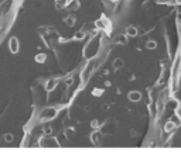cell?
Masks as SVG:
<instances>
[{"mask_svg":"<svg viewBox=\"0 0 181 152\" xmlns=\"http://www.w3.org/2000/svg\"><path fill=\"white\" fill-rule=\"evenodd\" d=\"M57 116V109L55 107H47L40 113V118L43 121H50Z\"/></svg>","mask_w":181,"mask_h":152,"instance_id":"1","label":"cell"},{"mask_svg":"<svg viewBox=\"0 0 181 152\" xmlns=\"http://www.w3.org/2000/svg\"><path fill=\"white\" fill-rule=\"evenodd\" d=\"M40 145L41 146H53V148H57L60 146V142L55 139L54 137H44L40 139Z\"/></svg>","mask_w":181,"mask_h":152,"instance_id":"2","label":"cell"},{"mask_svg":"<svg viewBox=\"0 0 181 152\" xmlns=\"http://www.w3.org/2000/svg\"><path fill=\"white\" fill-rule=\"evenodd\" d=\"M95 25H96V28L98 30H102V31H106V32H109L110 31V23L106 20V18H99L96 23H95Z\"/></svg>","mask_w":181,"mask_h":152,"instance_id":"3","label":"cell"},{"mask_svg":"<svg viewBox=\"0 0 181 152\" xmlns=\"http://www.w3.org/2000/svg\"><path fill=\"white\" fill-rule=\"evenodd\" d=\"M9 49H10L11 54H17V52H18V49H20V42L17 40V37H11V38L9 40Z\"/></svg>","mask_w":181,"mask_h":152,"instance_id":"4","label":"cell"},{"mask_svg":"<svg viewBox=\"0 0 181 152\" xmlns=\"http://www.w3.org/2000/svg\"><path fill=\"white\" fill-rule=\"evenodd\" d=\"M94 66H95V62H89V64L85 66V69L82 71V80H84V82H87L88 76L92 73V71H94Z\"/></svg>","mask_w":181,"mask_h":152,"instance_id":"5","label":"cell"},{"mask_svg":"<svg viewBox=\"0 0 181 152\" xmlns=\"http://www.w3.org/2000/svg\"><path fill=\"white\" fill-rule=\"evenodd\" d=\"M57 83H58L57 79H48V82L45 83V90H48V92L54 90V89L57 88Z\"/></svg>","mask_w":181,"mask_h":152,"instance_id":"6","label":"cell"},{"mask_svg":"<svg viewBox=\"0 0 181 152\" xmlns=\"http://www.w3.org/2000/svg\"><path fill=\"white\" fill-rule=\"evenodd\" d=\"M142 99V93L140 92H130L129 93V100L130 102H139Z\"/></svg>","mask_w":181,"mask_h":152,"instance_id":"7","label":"cell"},{"mask_svg":"<svg viewBox=\"0 0 181 152\" xmlns=\"http://www.w3.org/2000/svg\"><path fill=\"white\" fill-rule=\"evenodd\" d=\"M177 127L175 125V123H173V121L170 120V121H167L164 124V130H165V132H171V131H174V128Z\"/></svg>","mask_w":181,"mask_h":152,"instance_id":"8","label":"cell"},{"mask_svg":"<svg viewBox=\"0 0 181 152\" xmlns=\"http://www.w3.org/2000/svg\"><path fill=\"white\" fill-rule=\"evenodd\" d=\"M126 34L129 37H136V35H137V28L133 27V25H129L126 28Z\"/></svg>","mask_w":181,"mask_h":152,"instance_id":"9","label":"cell"},{"mask_svg":"<svg viewBox=\"0 0 181 152\" xmlns=\"http://www.w3.org/2000/svg\"><path fill=\"white\" fill-rule=\"evenodd\" d=\"M45 59H47V55H45V54H38V55H35V62H38V64L45 62Z\"/></svg>","mask_w":181,"mask_h":152,"instance_id":"10","label":"cell"},{"mask_svg":"<svg viewBox=\"0 0 181 152\" xmlns=\"http://www.w3.org/2000/svg\"><path fill=\"white\" fill-rule=\"evenodd\" d=\"M55 6H57V8H62L68 6V3H67V0H55Z\"/></svg>","mask_w":181,"mask_h":152,"instance_id":"11","label":"cell"},{"mask_svg":"<svg viewBox=\"0 0 181 152\" xmlns=\"http://www.w3.org/2000/svg\"><path fill=\"white\" fill-rule=\"evenodd\" d=\"M113 66H115V68H122V66H123V61H122V59H115V61H113Z\"/></svg>","mask_w":181,"mask_h":152,"instance_id":"12","label":"cell"},{"mask_svg":"<svg viewBox=\"0 0 181 152\" xmlns=\"http://www.w3.org/2000/svg\"><path fill=\"white\" fill-rule=\"evenodd\" d=\"M146 47H147V48H149V49H154V48H156V47H157V44H156L154 41H149V42L146 44Z\"/></svg>","mask_w":181,"mask_h":152,"instance_id":"13","label":"cell"},{"mask_svg":"<svg viewBox=\"0 0 181 152\" xmlns=\"http://www.w3.org/2000/svg\"><path fill=\"white\" fill-rule=\"evenodd\" d=\"M4 141H6V142H11V141H13V134H10V132L4 134Z\"/></svg>","mask_w":181,"mask_h":152,"instance_id":"14","label":"cell"},{"mask_svg":"<svg viewBox=\"0 0 181 152\" xmlns=\"http://www.w3.org/2000/svg\"><path fill=\"white\" fill-rule=\"evenodd\" d=\"M85 37V34H84V31H78L77 34H75V40H82Z\"/></svg>","mask_w":181,"mask_h":152,"instance_id":"15","label":"cell"},{"mask_svg":"<svg viewBox=\"0 0 181 152\" xmlns=\"http://www.w3.org/2000/svg\"><path fill=\"white\" fill-rule=\"evenodd\" d=\"M118 42H120V44H126V42H127L126 37H125V35H120V37L118 38Z\"/></svg>","mask_w":181,"mask_h":152,"instance_id":"16","label":"cell"},{"mask_svg":"<svg viewBox=\"0 0 181 152\" xmlns=\"http://www.w3.org/2000/svg\"><path fill=\"white\" fill-rule=\"evenodd\" d=\"M74 21H75V18H74V17H68V18H67V23H68V25H74V24H75Z\"/></svg>","mask_w":181,"mask_h":152,"instance_id":"17","label":"cell"}]
</instances>
